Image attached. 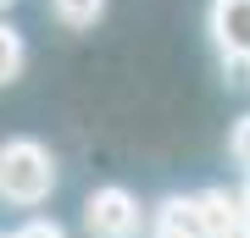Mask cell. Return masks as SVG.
Here are the masks:
<instances>
[{
  "instance_id": "obj_1",
  "label": "cell",
  "mask_w": 250,
  "mask_h": 238,
  "mask_svg": "<svg viewBox=\"0 0 250 238\" xmlns=\"http://www.w3.org/2000/svg\"><path fill=\"white\" fill-rule=\"evenodd\" d=\"M50 188H56V155L39 139H6L0 144V200L45 205Z\"/></svg>"
},
{
  "instance_id": "obj_2",
  "label": "cell",
  "mask_w": 250,
  "mask_h": 238,
  "mask_svg": "<svg viewBox=\"0 0 250 238\" xmlns=\"http://www.w3.org/2000/svg\"><path fill=\"white\" fill-rule=\"evenodd\" d=\"M83 233L89 238H134L139 233V200L123 183H106L83 200Z\"/></svg>"
},
{
  "instance_id": "obj_3",
  "label": "cell",
  "mask_w": 250,
  "mask_h": 238,
  "mask_svg": "<svg viewBox=\"0 0 250 238\" xmlns=\"http://www.w3.org/2000/svg\"><path fill=\"white\" fill-rule=\"evenodd\" d=\"M211 39L228 67H250V0H211Z\"/></svg>"
},
{
  "instance_id": "obj_4",
  "label": "cell",
  "mask_w": 250,
  "mask_h": 238,
  "mask_svg": "<svg viewBox=\"0 0 250 238\" xmlns=\"http://www.w3.org/2000/svg\"><path fill=\"white\" fill-rule=\"evenodd\" d=\"M156 238H206V233H200L195 194H172V200L156 211Z\"/></svg>"
},
{
  "instance_id": "obj_5",
  "label": "cell",
  "mask_w": 250,
  "mask_h": 238,
  "mask_svg": "<svg viewBox=\"0 0 250 238\" xmlns=\"http://www.w3.org/2000/svg\"><path fill=\"white\" fill-rule=\"evenodd\" d=\"M22 61H28V50H22V34L11 22H0V83H11L22 72Z\"/></svg>"
},
{
  "instance_id": "obj_6",
  "label": "cell",
  "mask_w": 250,
  "mask_h": 238,
  "mask_svg": "<svg viewBox=\"0 0 250 238\" xmlns=\"http://www.w3.org/2000/svg\"><path fill=\"white\" fill-rule=\"evenodd\" d=\"M50 6H56V17L67 28H89L100 11H106V0H50Z\"/></svg>"
},
{
  "instance_id": "obj_7",
  "label": "cell",
  "mask_w": 250,
  "mask_h": 238,
  "mask_svg": "<svg viewBox=\"0 0 250 238\" xmlns=\"http://www.w3.org/2000/svg\"><path fill=\"white\" fill-rule=\"evenodd\" d=\"M11 238H67V227H62V221H45V216H34L22 233H11Z\"/></svg>"
},
{
  "instance_id": "obj_8",
  "label": "cell",
  "mask_w": 250,
  "mask_h": 238,
  "mask_svg": "<svg viewBox=\"0 0 250 238\" xmlns=\"http://www.w3.org/2000/svg\"><path fill=\"white\" fill-rule=\"evenodd\" d=\"M228 150H233V161H239V166H250V116H239V128H233Z\"/></svg>"
},
{
  "instance_id": "obj_9",
  "label": "cell",
  "mask_w": 250,
  "mask_h": 238,
  "mask_svg": "<svg viewBox=\"0 0 250 238\" xmlns=\"http://www.w3.org/2000/svg\"><path fill=\"white\" fill-rule=\"evenodd\" d=\"M211 238H250V221L239 216V221H228V227H223V233H211Z\"/></svg>"
},
{
  "instance_id": "obj_10",
  "label": "cell",
  "mask_w": 250,
  "mask_h": 238,
  "mask_svg": "<svg viewBox=\"0 0 250 238\" xmlns=\"http://www.w3.org/2000/svg\"><path fill=\"white\" fill-rule=\"evenodd\" d=\"M239 211H245V221H250V183H245V194H239Z\"/></svg>"
},
{
  "instance_id": "obj_11",
  "label": "cell",
  "mask_w": 250,
  "mask_h": 238,
  "mask_svg": "<svg viewBox=\"0 0 250 238\" xmlns=\"http://www.w3.org/2000/svg\"><path fill=\"white\" fill-rule=\"evenodd\" d=\"M6 6H11V0H0V11H6Z\"/></svg>"
},
{
  "instance_id": "obj_12",
  "label": "cell",
  "mask_w": 250,
  "mask_h": 238,
  "mask_svg": "<svg viewBox=\"0 0 250 238\" xmlns=\"http://www.w3.org/2000/svg\"><path fill=\"white\" fill-rule=\"evenodd\" d=\"M0 238H6V233H0Z\"/></svg>"
}]
</instances>
